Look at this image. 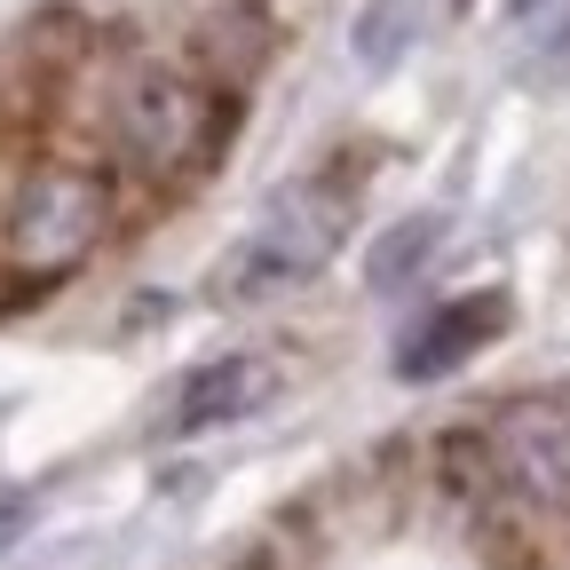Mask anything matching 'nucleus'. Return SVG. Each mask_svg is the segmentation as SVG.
Returning a JSON list of instances; mask_svg holds the SVG:
<instances>
[{
    "instance_id": "obj_7",
    "label": "nucleus",
    "mask_w": 570,
    "mask_h": 570,
    "mask_svg": "<svg viewBox=\"0 0 570 570\" xmlns=\"http://www.w3.org/2000/svg\"><path fill=\"white\" fill-rule=\"evenodd\" d=\"M436 238H444V214H404V223L373 246V262H365V277L381 285V294H389V285H404L428 254H436Z\"/></svg>"
},
{
    "instance_id": "obj_4",
    "label": "nucleus",
    "mask_w": 570,
    "mask_h": 570,
    "mask_svg": "<svg viewBox=\"0 0 570 570\" xmlns=\"http://www.w3.org/2000/svg\"><path fill=\"white\" fill-rule=\"evenodd\" d=\"M491 452H499V468H508L531 499L570 508V389H539V396L499 404Z\"/></svg>"
},
{
    "instance_id": "obj_3",
    "label": "nucleus",
    "mask_w": 570,
    "mask_h": 570,
    "mask_svg": "<svg viewBox=\"0 0 570 570\" xmlns=\"http://www.w3.org/2000/svg\"><path fill=\"white\" fill-rule=\"evenodd\" d=\"M341 223H348V206H341V198H325V190H294V198H285L269 223L238 246V262L223 269V285H230V294H277V285H302L309 269L333 262Z\"/></svg>"
},
{
    "instance_id": "obj_1",
    "label": "nucleus",
    "mask_w": 570,
    "mask_h": 570,
    "mask_svg": "<svg viewBox=\"0 0 570 570\" xmlns=\"http://www.w3.org/2000/svg\"><path fill=\"white\" fill-rule=\"evenodd\" d=\"M111 230V183L80 175V167H40L17 183L9 223H0V262H9L17 285H56L71 277L96 238Z\"/></svg>"
},
{
    "instance_id": "obj_6",
    "label": "nucleus",
    "mask_w": 570,
    "mask_h": 570,
    "mask_svg": "<svg viewBox=\"0 0 570 570\" xmlns=\"http://www.w3.org/2000/svg\"><path fill=\"white\" fill-rule=\"evenodd\" d=\"M262 396H269V365H262V356H214V365H198V373L183 381L175 428H183V436H206V428L246 420Z\"/></svg>"
},
{
    "instance_id": "obj_8",
    "label": "nucleus",
    "mask_w": 570,
    "mask_h": 570,
    "mask_svg": "<svg viewBox=\"0 0 570 570\" xmlns=\"http://www.w3.org/2000/svg\"><path fill=\"white\" fill-rule=\"evenodd\" d=\"M508 9H515V17H531V9H539V0H508Z\"/></svg>"
},
{
    "instance_id": "obj_9",
    "label": "nucleus",
    "mask_w": 570,
    "mask_h": 570,
    "mask_svg": "<svg viewBox=\"0 0 570 570\" xmlns=\"http://www.w3.org/2000/svg\"><path fill=\"white\" fill-rule=\"evenodd\" d=\"M238 570H262V562H238Z\"/></svg>"
},
{
    "instance_id": "obj_5",
    "label": "nucleus",
    "mask_w": 570,
    "mask_h": 570,
    "mask_svg": "<svg viewBox=\"0 0 570 570\" xmlns=\"http://www.w3.org/2000/svg\"><path fill=\"white\" fill-rule=\"evenodd\" d=\"M499 333H508V294H460V302H444L436 317L396 348V373L404 381H436V373L468 365V356L483 341H499Z\"/></svg>"
},
{
    "instance_id": "obj_2",
    "label": "nucleus",
    "mask_w": 570,
    "mask_h": 570,
    "mask_svg": "<svg viewBox=\"0 0 570 570\" xmlns=\"http://www.w3.org/2000/svg\"><path fill=\"white\" fill-rule=\"evenodd\" d=\"M206 127H214V104L198 80H183L175 63H127L119 88H111V142L119 159L142 167V175H175L206 151Z\"/></svg>"
}]
</instances>
